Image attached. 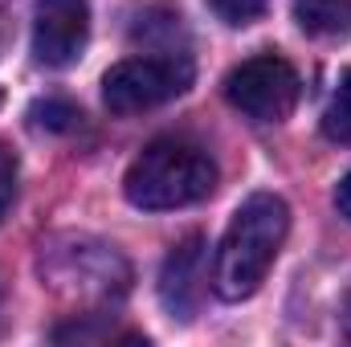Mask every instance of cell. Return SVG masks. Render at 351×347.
<instances>
[{"mask_svg": "<svg viewBox=\"0 0 351 347\" xmlns=\"http://www.w3.org/2000/svg\"><path fill=\"white\" fill-rule=\"evenodd\" d=\"M16 200V156L8 152V143H0V221Z\"/></svg>", "mask_w": 351, "mask_h": 347, "instance_id": "obj_12", "label": "cell"}, {"mask_svg": "<svg viewBox=\"0 0 351 347\" xmlns=\"http://www.w3.org/2000/svg\"><path fill=\"white\" fill-rule=\"evenodd\" d=\"M294 21L302 33L323 41L351 37V0H294Z\"/></svg>", "mask_w": 351, "mask_h": 347, "instance_id": "obj_8", "label": "cell"}, {"mask_svg": "<svg viewBox=\"0 0 351 347\" xmlns=\"http://www.w3.org/2000/svg\"><path fill=\"white\" fill-rule=\"evenodd\" d=\"M204 258H208V246L200 233H188L184 241H176L172 254L164 258L160 270V302L168 307L172 319H192L196 307H200V294H204Z\"/></svg>", "mask_w": 351, "mask_h": 347, "instance_id": "obj_7", "label": "cell"}, {"mask_svg": "<svg viewBox=\"0 0 351 347\" xmlns=\"http://www.w3.org/2000/svg\"><path fill=\"white\" fill-rule=\"evenodd\" d=\"M29 119H33V127H41V131H74V127L82 123V110H78L70 98H41V102H33Z\"/></svg>", "mask_w": 351, "mask_h": 347, "instance_id": "obj_10", "label": "cell"}, {"mask_svg": "<svg viewBox=\"0 0 351 347\" xmlns=\"http://www.w3.org/2000/svg\"><path fill=\"white\" fill-rule=\"evenodd\" d=\"M12 45V0H0V58Z\"/></svg>", "mask_w": 351, "mask_h": 347, "instance_id": "obj_13", "label": "cell"}, {"mask_svg": "<svg viewBox=\"0 0 351 347\" xmlns=\"http://www.w3.org/2000/svg\"><path fill=\"white\" fill-rule=\"evenodd\" d=\"M41 278L70 302L106 307L131 290V261L90 233H58L41 241Z\"/></svg>", "mask_w": 351, "mask_h": 347, "instance_id": "obj_3", "label": "cell"}, {"mask_svg": "<svg viewBox=\"0 0 351 347\" xmlns=\"http://www.w3.org/2000/svg\"><path fill=\"white\" fill-rule=\"evenodd\" d=\"M0 102H4V94H0Z\"/></svg>", "mask_w": 351, "mask_h": 347, "instance_id": "obj_15", "label": "cell"}, {"mask_svg": "<svg viewBox=\"0 0 351 347\" xmlns=\"http://www.w3.org/2000/svg\"><path fill=\"white\" fill-rule=\"evenodd\" d=\"M298 70L282 53H254L241 66L229 70L225 78V98L254 123H282L298 106Z\"/></svg>", "mask_w": 351, "mask_h": 347, "instance_id": "obj_5", "label": "cell"}, {"mask_svg": "<svg viewBox=\"0 0 351 347\" xmlns=\"http://www.w3.org/2000/svg\"><path fill=\"white\" fill-rule=\"evenodd\" d=\"M90 41L86 0H37L33 4V58L45 70H66Z\"/></svg>", "mask_w": 351, "mask_h": 347, "instance_id": "obj_6", "label": "cell"}, {"mask_svg": "<svg viewBox=\"0 0 351 347\" xmlns=\"http://www.w3.org/2000/svg\"><path fill=\"white\" fill-rule=\"evenodd\" d=\"M335 208H339V217H348L351 221V172L339 180V188H335Z\"/></svg>", "mask_w": 351, "mask_h": 347, "instance_id": "obj_14", "label": "cell"}, {"mask_svg": "<svg viewBox=\"0 0 351 347\" xmlns=\"http://www.w3.org/2000/svg\"><path fill=\"white\" fill-rule=\"evenodd\" d=\"M286 233H290V208H286L282 196L254 192L250 200H241V208L233 213V221L221 237V250H217L213 290L225 302L250 298L265 282Z\"/></svg>", "mask_w": 351, "mask_h": 347, "instance_id": "obj_1", "label": "cell"}, {"mask_svg": "<svg viewBox=\"0 0 351 347\" xmlns=\"http://www.w3.org/2000/svg\"><path fill=\"white\" fill-rule=\"evenodd\" d=\"M208 8H213L225 25L245 29V25H254L265 12V0H208Z\"/></svg>", "mask_w": 351, "mask_h": 347, "instance_id": "obj_11", "label": "cell"}, {"mask_svg": "<svg viewBox=\"0 0 351 347\" xmlns=\"http://www.w3.org/2000/svg\"><path fill=\"white\" fill-rule=\"evenodd\" d=\"M188 82H192L188 53L160 49V53L127 58V62L110 66L102 78V102L110 115H143V110L172 102L176 94H184Z\"/></svg>", "mask_w": 351, "mask_h": 347, "instance_id": "obj_4", "label": "cell"}, {"mask_svg": "<svg viewBox=\"0 0 351 347\" xmlns=\"http://www.w3.org/2000/svg\"><path fill=\"white\" fill-rule=\"evenodd\" d=\"M217 188V164L213 156L192 143V139H152L123 176V192L135 208L164 213V208H184L204 200Z\"/></svg>", "mask_w": 351, "mask_h": 347, "instance_id": "obj_2", "label": "cell"}, {"mask_svg": "<svg viewBox=\"0 0 351 347\" xmlns=\"http://www.w3.org/2000/svg\"><path fill=\"white\" fill-rule=\"evenodd\" d=\"M323 135L331 143H351V70H343L331 90V102L323 110Z\"/></svg>", "mask_w": 351, "mask_h": 347, "instance_id": "obj_9", "label": "cell"}]
</instances>
